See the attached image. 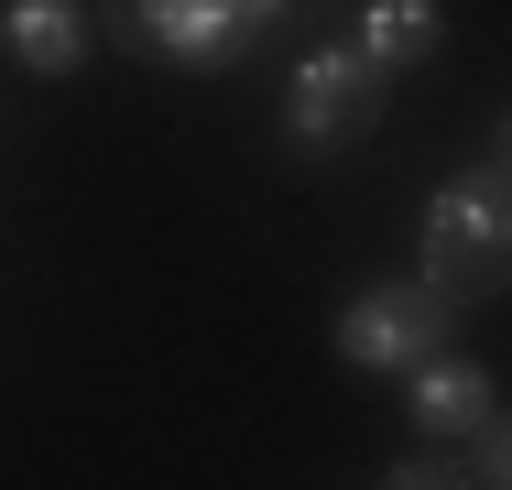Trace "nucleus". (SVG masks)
<instances>
[{
	"mask_svg": "<svg viewBox=\"0 0 512 490\" xmlns=\"http://www.w3.org/2000/svg\"><path fill=\"white\" fill-rule=\"evenodd\" d=\"M382 490H469V469H458V458H404Z\"/></svg>",
	"mask_w": 512,
	"mask_h": 490,
	"instance_id": "6e6552de",
	"label": "nucleus"
},
{
	"mask_svg": "<svg viewBox=\"0 0 512 490\" xmlns=\"http://www.w3.org/2000/svg\"><path fill=\"white\" fill-rule=\"evenodd\" d=\"M491 175H502V186H512V120H502V142H491Z\"/></svg>",
	"mask_w": 512,
	"mask_h": 490,
	"instance_id": "9d476101",
	"label": "nucleus"
},
{
	"mask_svg": "<svg viewBox=\"0 0 512 490\" xmlns=\"http://www.w3.org/2000/svg\"><path fill=\"white\" fill-rule=\"evenodd\" d=\"M338 360L349 371H425V360H447V305L425 284H371L338 316Z\"/></svg>",
	"mask_w": 512,
	"mask_h": 490,
	"instance_id": "f03ea898",
	"label": "nucleus"
},
{
	"mask_svg": "<svg viewBox=\"0 0 512 490\" xmlns=\"http://www.w3.org/2000/svg\"><path fill=\"white\" fill-rule=\"evenodd\" d=\"M480 490H512V414H491V436H480Z\"/></svg>",
	"mask_w": 512,
	"mask_h": 490,
	"instance_id": "1a4fd4ad",
	"label": "nucleus"
},
{
	"mask_svg": "<svg viewBox=\"0 0 512 490\" xmlns=\"http://www.w3.org/2000/svg\"><path fill=\"white\" fill-rule=\"evenodd\" d=\"M436 44H447V11H436V0H371L360 33H349V55H360L371 77H393V66L436 55Z\"/></svg>",
	"mask_w": 512,
	"mask_h": 490,
	"instance_id": "423d86ee",
	"label": "nucleus"
},
{
	"mask_svg": "<svg viewBox=\"0 0 512 490\" xmlns=\"http://www.w3.org/2000/svg\"><path fill=\"white\" fill-rule=\"evenodd\" d=\"M414 425H425V447H480V436H491V371L425 360V371H414Z\"/></svg>",
	"mask_w": 512,
	"mask_h": 490,
	"instance_id": "39448f33",
	"label": "nucleus"
},
{
	"mask_svg": "<svg viewBox=\"0 0 512 490\" xmlns=\"http://www.w3.org/2000/svg\"><path fill=\"white\" fill-rule=\"evenodd\" d=\"M382 120V77L349 55V44H327L295 66V88H284V142L295 153H338V142H360Z\"/></svg>",
	"mask_w": 512,
	"mask_h": 490,
	"instance_id": "7ed1b4c3",
	"label": "nucleus"
},
{
	"mask_svg": "<svg viewBox=\"0 0 512 490\" xmlns=\"http://www.w3.org/2000/svg\"><path fill=\"white\" fill-rule=\"evenodd\" d=\"M0 44H11L33 77H66V66L88 55V22H77L66 0H11V11H0Z\"/></svg>",
	"mask_w": 512,
	"mask_h": 490,
	"instance_id": "0eeeda50",
	"label": "nucleus"
},
{
	"mask_svg": "<svg viewBox=\"0 0 512 490\" xmlns=\"http://www.w3.org/2000/svg\"><path fill=\"white\" fill-rule=\"evenodd\" d=\"M131 33L153 55H175V66H229L240 44L273 33V11L262 0H153V11H131Z\"/></svg>",
	"mask_w": 512,
	"mask_h": 490,
	"instance_id": "20e7f679",
	"label": "nucleus"
},
{
	"mask_svg": "<svg viewBox=\"0 0 512 490\" xmlns=\"http://www.w3.org/2000/svg\"><path fill=\"white\" fill-rule=\"evenodd\" d=\"M502 284H512V186L491 164H469L425 207V294L458 316V305H480V294H502Z\"/></svg>",
	"mask_w": 512,
	"mask_h": 490,
	"instance_id": "f257e3e1",
	"label": "nucleus"
}]
</instances>
